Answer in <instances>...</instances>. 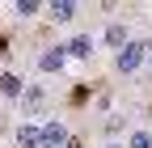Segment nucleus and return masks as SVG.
<instances>
[{"label":"nucleus","instance_id":"1","mask_svg":"<svg viewBox=\"0 0 152 148\" xmlns=\"http://www.w3.org/2000/svg\"><path fill=\"white\" fill-rule=\"evenodd\" d=\"M148 51H152L148 42H127L118 55H114V68H118L123 76H131V72H135V68L144 64V55H148Z\"/></svg>","mask_w":152,"mask_h":148},{"label":"nucleus","instance_id":"2","mask_svg":"<svg viewBox=\"0 0 152 148\" xmlns=\"http://www.w3.org/2000/svg\"><path fill=\"white\" fill-rule=\"evenodd\" d=\"M127 42H131V30H127L123 21H110V26H106V47H114V55H118Z\"/></svg>","mask_w":152,"mask_h":148},{"label":"nucleus","instance_id":"3","mask_svg":"<svg viewBox=\"0 0 152 148\" xmlns=\"http://www.w3.org/2000/svg\"><path fill=\"white\" fill-rule=\"evenodd\" d=\"M59 144H68V131H64L59 119H51V123L42 127V148H59Z\"/></svg>","mask_w":152,"mask_h":148},{"label":"nucleus","instance_id":"4","mask_svg":"<svg viewBox=\"0 0 152 148\" xmlns=\"http://www.w3.org/2000/svg\"><path fill=\"white\" fill-rule=\"evenodd\" d=\"M17 144H21V148H42V127L21 123V127H17Z\"/></svg>","mask_w":152,"mask_h":148},{"label":"nucleus","instance_id":"5","mask_svg":"<svg viewBox=\"0 0 152 148\" xmlns=\"http://www.w3.org/2000/svg\"><path fill=\"white\" fill-rule=\"evenodd\" d=\"M64 47H51V51H42V59H38V68H42V72H59L64 68Z\"/></svg>","mask_w":152,"mask_h":148},{"label":"nucleus","instance_id":"6","mask_svg":"<svg viewBox=\"0 0 152 148\" xmlns=\"http://www.w3.org/2000/svg\"><path fill=\"white\" fill-rule=\"evenodd\" d=\"M68 55H76V59H89V55H93V38H89V34H76V38L64 47Z\"/></svg>","mask_w":152,"mask_h":148},{"label":"nucleus","instance_id":"7","mask_svg":"<svg viewBox=\"0 0 152 148\" xmlns=\"http://www.w3.org/2000/svg\"><path fill=\"white\" fill-rule=\"evenodd\" d=\"M47 13H51V21H72V17H76V4H68V0H55Z\"/></svg>","mask_w":152,"mask_h":148},{"label":"nucleus","instance_id":"8","mask_svg":"<svg viewBox=\"0 0 152 148\" xmlns=\"http://www.w3.org/2000/svg\"><path fill=\"white\" fill-rule=\"evenodd\" d=\"M0 93L17 97V93H21V76H17V72H4V76H0Z\"/></svg>","mask_w":152,"mask_h":148},{"label":"nucleus","instance_id":"9","mask_svg":"<svg viewBox=\"0 0 152 148\" xmlns=\"http://www.w3.org/2000/svg\"><path fill=\"white\" fill-rule=\"evenodd\" d=\"M127 148H152V131H135L127 140Z\"/></svg>","mask_w":152,"mask_h":148},{"label":"nucleus","instance_id":"10","mask_svg":"<svg viewBox=\"0 0 152 148\" xmlns=\"http://www.w3.org/2000/svg\"><path fill=\"white\" fill-rule=\"evenodd\" d=\"M38 9H42V4H38V0H17V13H21V17H34Z\"/></svg>","mask_w":152,"mask_h":148},{"label":"nucleus","instance_id":"11","mask_svg":"<svg viewBox=\"0 0 152 148\" xmlns=\"http://www.w3.org/2000/svg\"><path fill=\"white\" fill-rule=\"evenodd\" d=\"M0 55H4V34H0Z\"/></svg>","mask_w":152,"mask_h":148},{"label":"nucleus","instance_id":"12","mask_svg":"<svg viewBox=\"0 0 152 148\" xmlns=\"http://www.w3.org/2000/svg\"><path fill=\"white\" fill-rule=\"evenodd\" d=\"M110 148H123V144H110Z\"/></svg>","mask_w":152,"mask_h":148}]
</instances>
